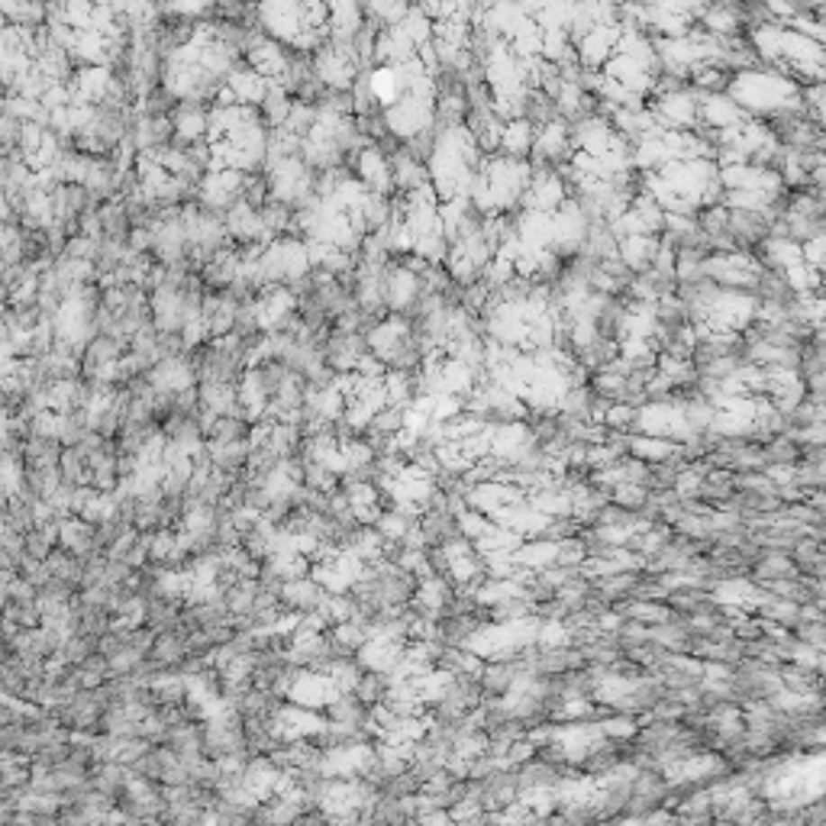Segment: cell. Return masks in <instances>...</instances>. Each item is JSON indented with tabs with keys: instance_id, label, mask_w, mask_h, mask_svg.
Segmentation results:
<instances>
[{
	"instance_id": "1",
	"label": "cell",
	"mask_w": 826,
	"mask_h": 826,
	"mask_svg": "<svg viewBox=\"0 0 826 826\" xmlns=\"http://www.w3.org/2000/svg\"><path fill=\"white\" fill-rule=\"evenodd\" d=\"M149 385H152L159 395H181L187 387H197V371H194L191 356L162 359V362L149 371Z\"/></svg>"
},
{
	"instance_id": "2",
	"label": "cell",
	"mask_w": 826,
	"mask_h": 826,
	"mask_svg": "<svg viewBox=\"0 0 826 826\" xmlns=\"http://www.w3.org/2000/svg\"><path fill=\"white\" fill-rule=\"evenodd\" d=\"M336 697L340 694H336V687L330 685L326 675H310V672L297 675V681H294L291 691H287V703L304 707V711H313V713H323L326 703H332Z\"/></svg>"
},
{
	"instance_id": "3",
	"label": "cell",
	"mask_w": 826,
	"mask_h": 826,
	"mask_svg": "<svg viewBox=\"0 0 826 826\" xmlns=\"http://www.w3.org/2000/svg\"><path fill=\"white\" fill-rule=\"evenodd\" d=\"M417 530H420V540H423V549H446L452 542L462 540L458 533V520H452L446 510H423L417 517Z\"/></svg>"
},
{
	"instance_id": "4",
	"label": "cell",
	"mask_w": 826,
	"mask_h": 826,
	"mask_svg": "<svg viewBox=\"0 0 826 826\" xmlns=\"http://www.w3.org/2000/svg\"><path fill=\"white\" fill-rule=\"evenodd\" d=\"M59 549L77 556L81 562H87L94 556H104L101 549H97V542H94V526L85 523L81 517H65L59 523Z\"/></svg>"
},
{
	"instance_id": "5",
	"label": "cell",
	"mask_w": 826,
	"mask_h": 826,
	"mask_svg": "<svg viewBox=\"0 0 826 826\" xmlns=\"http://www.w3.org/2000/svg\"><path fill=\"white\" fill-rule=\"evenodd\" d=\"M278 597H281V607H285L287 613H297V617H304V613L317 611L320 604H323L326 591L307 575V578H297V581H287V585H281Z\"/></svg>"
},
{
	"instance_id": "6",
	"label": "cell",
	"mask_w": 826,
	"mask_h": 826,
	"mask_svg": "<svg viewBox=\"0 0 826 826\" xmlns=\"http://www.w3.org/2000/svg\"><path fill=\"white\" fill-rule=\"evenodd\" d=\"M478 687H481V697L485 703H497L504 697H510L517 691V675L510 668L507 658H495V662H485L478 675Z\"/></svg>"
},
{
	"instance_id": "7",
	"label": "cell",
	"mask_w": 826,
	"mask_h": 826,
	"mask_svg": "<svg viewBox=\"0 0 826 826\" xmlns=\"http://www.w3.org/2000/svg\"><path fill=\"white\" fill-rule=\"evenodd\" d=\"M746 578H749L752 585H758V587H768V585H778V581L801 578V572H797L794 562H791L788 556H775V552H765V556L749 568V575H746Z\"/></svg>"
},
{
	"instance_id": "8",
	"label": "cell",
	"mask_w": 826,
	"mask_h": 826,
	"mask_svg": "<svg viewBox=\"0 0 826 826\" xmlns=\"http://www.w3.org/2000/svg\"><path fill=\"white\" fill-rule=\"evenodd\" d=\"M249 452H252V446H249V442H207L210 465H213V471L226 475V478H232V475L246 471Z\"/></svg>"
},
{
	"instance_id": "9",
	"label": "cell",
	"mask_w": 826,
	"mask_h": 826,
	"mask_svg": "<svg viewBox=\"0 0 826 826\" xmlns=\"http://www.w3.org/2000/svg\"><path fill=\"white\" fill-rule=\"evenodd\" d=\"M181 611H185V604L165 601V597H152V601H146V617H142V626L152 630L155 636L159 633H178L181 630Z\"/></svg>"
},
{
	"instance_id": "10",
	"label": "cell",
	"mask_w": 826,
	"mask_h": 826,
	"mask_svg": "<svg viewBox=\"0 0 826 826\" xmlns=\"http://www.w3.org/2000/svg\"><path fill=\"white\" fill-rule=\"evenodd\" d=\"M656 252H658V236H630V240L617 242V255L633 275H642V271L652 268Z\"/></svg>"
},
{
	"instance_id": "11",
	"label": "cell",
	"mask_w": 826,
	"mask_h": 826,
	"mask_svg": "<svg viewBox=\"0 0 826 826\" xmlns=\"http://www.w3.org/2000/svg\"><path fill=\"white\" fill-rule=\"evenodd\" d=\"M523 123H530L533 130H546V126L558 123V107L556 101L549 97L540 87H526L523 97Z\"/></svg>"
},
{
	"instance_id": "12",
	"label": "cell",
	"mask_w": 826,
	"mask_h": 826,
	"mask_svg": "<svg viewBox=\"0 0 826 826\" xmlns=\"http://www.w3.org/2000/svg\"><path fill=\"white\" fill-rule=\"evenodd\" d=\"M187 658V646H185V633H159L152 642V652H149V662L155 668H178Z\"/></svg>"
},
{
	"instance_id": "13",
	"label": "cell",
	"mask_w": 826,
	"mask_h": 826,
	"mask_svg": "<svg viewBox=\"0 0 826 826\" xmlns=\"http://www.w3.org/2000/svg\"><path fill=\"white\" fill-rule=\"evenodd\" d=\"M581 252H585L587 259H595L597 265H601L604 259L617 255V236H613V226L607 223V220H595V223H587Z\"/></svg>"
},
{
	"instance_id": "14",
	"label": "cell",
	"mask_w": 826,
	"mask_h": 826,
	"mask_svg": "<svg viewBox=\"0 0 826 826\" xmlns=\"http://www.w3.org/2000/svg\"><path fill=\"white\" fill-rule=\"evenodd\" d=\"M775 672H778L781 691H788V694H820V687H823V675L807 672L801 665L785 662V665H778Z\"/></svg>"
},
{
	"instance_id": "15",
	"label": "cell",
	"mask_w": 826,
	"mask_h": 826,
	"mask_svg": "<svg viewBox=\"0 0 826 826\" xmlns=\"http://www.w3.org/2000/svg\"><path fill=\"white\" fill-rule=\"evenodd\" d=\"M533 140H536L533 126L523 123V120H517V123L504 126L501 149H497V152H501L504 159H517V162H526V155H530V149H533Z\"/></svg>"
},
{
	"instance_id": "16",
	"label": "cell",
	"mask_w": 826,
	"mask_h": 826,
	"mask_svg": "<svg viewBox=\"0 0 826 826\" xmlns=\"http://www.w3.org/2000/svg\"><path fill=\"white\" fill-rule=\"evenodd\" d=\"M149 691H152V697H155L159 707H162V703H185L187 701V678L178 672H171V668H162V672H155Z\"/></svg>"
},
{
	"instance_id": "17",
	"label": "cell",
	"mask_w": 826,
	"mask_h": 826,
	"mask_svg": "<svg viewBox=\"0 0 826 826\" xmlns=\"http://www.w3.org/2000/svg\"><path fill=\"white\" fill-rule=\"evenodd\" d=\"M762 462L768 468H797L801 465V446L788 436H772L762 446Z\"/></svg>"
},
{
	"instance_id": "18",
	"label": "cell",
	"mask_w": 826,
	"mask_h": 826,
	"mask_svg": "<svg viewBox=\"0 0 826 826\" xmlns=\"http://www.w3.org/2000/svg\"><path fill=\"white\" fill-rule=\"evenodd\" d=\"M533 617V604L523 601V597H504V601L491 604L487 607V623L491 626H517L523 620Z\"/></svg>"
},
{
	"instance_id": "19",
	"label": "cell",
	"mask_w": 826,
	"mask_h": 826,
	"mask_svg": "<svg viewBox=\"0 0 826 826\" xmlns=\"http://www.w3.org/2000/svg\"><path fill=\"white\" fill-rule=\"evenodd\" d=\"M291 97H287L285 91H281L278 85H271L268 81V91H265V97H262V104H259V116H262V123L268 126V130H281L285 126V120H287V110H291Z\"/></svg>"
},
{
	"instance_id": "20",
	"label": "cell",
	"mask_w": 826,
	"mask_h": 826,
	"mask_svg": "<svg viewBox=\"0 0 826 826\" xmlns=\"http://www.w3.org/2000/svg\"><path fill=\"white\" fill-rule=\"evenodd\" d=\"M49 568V575L59 581H65V585H71L75 591H81V572H85V565H81V558L71 556V552H65V549L55 546L52 556L42 562Z\"/></svg>"
},
{
	"instance_id": "21",
	"label": "cell",
	"mask_w": 826,
	"mask_h": 826,
	"mask_svg": "<svg viewBox=\"0 0 826 826\" xmlns=\"http://www.w3.org/2000/svg\"><path fill=\"white\" fill-rule=\"evenodd\" d=\"M259 220H262L265 232H268L271 240H285V236H291L294 210L287 207V204H278L268 197V201L259 207Z\"/></svg>"
},
{
	"instance_id": "22",
	"label": "cell",
	"mask_w": 826,
	"mask_h": 826,
	"mask_svg": "<svg viewBox=\"0 0 826 826\" xmlns=\"http://www.w3.org/2000/svg\"><path fill=\"white\" fill-rule=\"evenodd\" d=\"M20 458H23L26 468H59L62 442L59 440H26L23 456Z\"/></svg>"
},
{
	"instance_id": "23",
	"label": "cell",
	"mask_w": 826,
	"mask_h": 826,
	"mask_svg": "<svg viewBox=\"0 0 826 826\" xmlns=\"http://www.w3.org/2000/svg\"><path fill=\"white\" fill-rule=\"evenodd\" d=\"M97 210H101V223H104V242L126 246V240H130V220H126L123 201H110Z\"/></svg>"
},
{
	"instance_id": "24",
	"label": "cell",
	"mask_w": 826,
	"mask_h": 826,
	"mask_svg": "<svg viewBox=\"0 0 826 826\" xmlns=\"http://www.w3.org/2000/svg\"><path fill=\"white\" fill-rule=\"evenodd\" d=\"M249 436H252V426L242 417H216L204 432L207 442H249Z\"/></svg>"
},
{
	"instance_id": "25",
	"label": "cell",
	"mask_w": 826,
	"mask_h": 826,
	"mask_svg": "<svg viewBox=\"0 0 826 826\" xmlns=\"http://www.w3.org/2000/svg\"><path fill=\"white\" fill-rule=\"evenodd\" d=\"M255 591H259V581H252V578H242V581H236L232 587H226V591H220V597H223L230 617H246V613H252Z\"/></svg>"
},
{
	"instance_id": "26",
	"label": "cell",
	"mask_w": 826,
	"mask_h": 826,
	"mask_svg": "<svg viewBox=\"0 0 826 826\" xmlns=\"http://www.w3.org/2000/svg\"><path fill=\"white\" fill-rule=\"evenodd\" d=\"M23 542H26V556L36 558V562H46L52 556V549L59 546V523L32 526L30 533L23 536Z\"/></svg>"
},
{
	"instance_id": "27",
	"label": "cell",
	"mask_w": 826,
	"mask_h": 826,
	"mask_svg": "<svg viewBox=\"0 0 826 826\" xmlns=\"http://www.w3.org/2000/svg\"><path fill=\"white\" fill-rule=\"evenodd\" d=\"M59 475H62V485L68 487H81L91 485V468H87V458L81 456V449H62V458H59Z\"/></svg>"
},
{
	"instance_id": "28",
	"label": "cell",
	"mask_w": 826,
	"mask_h": 826,
	"mask_svg": "<svg viewBox=\"0 0 826 826\" xmlns=\"http://www.w3.org/2000/svg\"><path fill=\"white\" fill-rule=\"evenodd\" d=\"M387 675L385 672H362L359 675V685H356V691H352V697H356L362 707H378L381 701H385V694H387Z\"/></svg>"
},
{
	"instance_id": "29",
	"label": "cell",
	"mask_w": 826,
	"mask_h": 826,
	"mask_svg": "<svg viewBox=\"0 0 826 826\" xmlns=\"http://www.w3.org/2000/svg\"><path fill=\"white\" fill-rule=\"evenodd\" d=\"M368 85H371V94H375V101H378L381 110H387L391 104L397 101V77H395V68H391V65H375V68L368 71Z\"/></svg>"
},
{
	"instance_id": "30",
	"label": "cell",
	"mask_w": 826,
	"mask_h": 826,
	"mask_svg": "<svg viewBox=\"0 0 826 826\" xmlns=\"http://www.w3.org/2000/svg\"><path fill=\"white\" fill-rule=\"evenodd\" d=\"M456 587H452V581H442V578H420L417 581V595H413V601L420 604V607H426V611L440 613V607L449 601V595H452Z\"/></svg>"
},
{
	"instance_id": "31",
	"label": "cell",
	"mask_w": 826,
	"mask_h": 826,
	"mask_svg": "<svg viewBox=\"0 0 826 826\" xmlns=\"http://www.w3.org/2000/svg\"><path fill=\"white\" fill-rule=\"evenodd\" d=\"M326 636H330L336 646L342 649V652H349V656H359L362 652V646L368 642V630L359 623H352V620H346V623H336L326 630Z\"/></svg>"
},
{
	"instance_id": "32",
	"label": "cell",
	"mask_w": 826,
	"mask_h": 826,
	"mask_svg": "<svg viewBox=\"0 0 826 826\" xmlns=\"http://www.w3.org/2000/svg\"><path fill=\"white\" fill-rule=\"evenodd\" d=\"M313 126H317V107H313V104H304V101H294L281 130H287L291 136H297V140H307L310 132H313Z\"/></svg>"
},
{
	"instance_id": "33",
	"label": "cell",
	"mask_w": 826,
	"mask_h": 826,
	"mask_svg": "<svg viewBox=\"0 0 826 826\" xmlns=\"http://www.w3.org/2000/svg\"><path fill=\"white\" fill-rule=\"evenodd\" d=\"M636 423H640V407H630V404H611L601 420L607 432H630V436L636 432Z\"/></svg>"
},
{
	"instance_id": "34",
	"label": "cell",
	"mask_w": 826,
	"mask_h": 826,
	"mask_svg": "<svg viewBox=\"0 0 826 826\" xmlns=\"http://www.w3.org/2000/svg\"><path fill=\"white\" fill-rule=\"evenodd\" d=\"M87 423H85V410H68V413H59V442L62 449H71L87 436Z\"/></svg>"
},
{
	"instance_id": "35",
	"label": "cell",
	"mask_w": 826,
	"mask_h": 826,
	"mask_svg": "<svg viewBox=\"0 0 826 826\" xmlns=\"http://www.w3.org/2000/svg\"><path fill=\"white\" fill-rule=\"evenodd\" d=\"M791 485L801 487L803 495H811V491H823L826 465H797V468H791Z\"/></svg>"
},
{
	"instance_id": "36",
	"label": "cell",
	"mask_w": 826,
	"mask_h": 826,
	"mask_svg": "<svg viewBox=\"0 0 826 826\" xmlns=\"http://www.w3.org/2000/svg\"><path fill=\"white\" fill-rule=\"evenodd\" d=\"M240 201L249 204L252 210H259L265 201H268V178H265V171H255V175H246V178H242Z\"/></svg>"
},
{
	"instance_id": "37",
	"label": "cell",
	"mask_w": 826,
	"mask_h": 826,
	"mask_svg": "<svg viewBox=\"0 0 826 826\" xmlns=\"http://www.w3.org/2000/svg\"><path fill=\"white\" fill-rule=\"evenodd\" d=\"M646 501H649V491L642 485H617L611 491V504L630 510V513H640V510L646 507Z\"/></svg>"
},
{
	"instance_id": "38",
	"label": "cell",
	"mask_w": 826,
	"mask_h": 826,
	"mask_svg": "<svg viewBox=\"0 0 826 826\" xmlns=\"http://www.w3.org/2000/svg\"><path fill=\"white\" fill-rule=\"evenodd\" d=\"M491 526H495L491 523V517H485V513H478V510H468L465 517H458V533H462V540L468 542V546H475V542H478Z\"/></svg>"
},
{
	"instance_id": "39",
	"label": "cell",
	"mask_w": 826,
	"mask_h": 826,
	"mask_svg": "<svg viewBox=\"0 0 826 826\" xmlns=\"http://www.w3.org/2000/svg\"><path fill=\"white\" fill-rule=\"evenodd\" d=\"M26 426H30V440H59V413H52V410L32 413Z\"/></svg>"
},
{
	"instance_id": "40",
	"label": "cell",
	"mask_w": 826,
	"mask_h": 826,
	"mask_svg": "<svg viewBox=\"0 0 826 826\" xmlns=\"http://www.w3.org/2000/svg\"><path fill=\"white\" fill-rule=\"evenodd\" d=\"M791 633H794V640L801 642V646L817 649V652L826 649V623H797Z\"/></svg>"
},
{
	"instance_id": "41",
	"label": "cell",
	"mask_w": 826,
	"mask_h": 826,
	"mask_svg": "<svg viewBox=\"0 0 826 826\" xmlns=\"http://www.w3.org/2000/svg\"><path fill=\"white\" fill-rule=\"evenodd\" d=\"M152 749L146 740H140V736H130V740H120V752H116V765H123V768H132V765L140 762L146 752Z\"/></svg>"
},
{
	"instance_id": "42",
	"label": "cell",
	"mask_w": 826,
	"mask_h": 826,
	"mask_svg": "<svg viewBox=\"0 0 826 826\" xmlns=\"http://www.w3.org/2000/svg\"><path fill=\"white\" fill-rule=\"evenodd\" d=\"M556 565L558 568H581V565H585V549H581V542L578 540L558 542L556 546Z\"/></svg>"
},
{
	"instance_id": "43",
	"label": "cell",
	"mask_w": 826,
	"mask_h": 826,
	"mask_svg": "<svg viewBox=\"0 0 826 826\" xmlns=\"http://www.w3.org/2000/svg\"><path fill=\"white\" fill-rule=\"evenodd\" d=\"M797 823L801 826H826V801L813 797L803 807H797Z\"/></svg>"
},
{
	"instance_id": "44",
	"label": "cell",
	"mask_w": 826,
	"mask_h": 826,
	"mask_svg": "<svg viewBox=\"0 0 826 826\" xmlns=\"http://www.w3.org/2000/svg\"><path fill=\"white\" fill-rule=\"evenodd\" d=\"M230 520H232V526L240 530V536L252 533L255 526H262V513H259V510H252V507H236L230 513Z\"/></svg>"
},
{
	"instance_id": "45",
	"label": "cell",
	"mask_w": 826,
	"mask_h": 826,
	"mask_svg": "<svg viewBox=\"0 0 826 826\" xmlns=\"http://www.w3.org/2000/svg\"><path fill=\"white\" fill-rule=\"evenodd\" d=\"M287 826H332V820L323 807H307V811L297 813Z\"/></svg>"
},
{
	"instance_id": "46",
	"label": "cell",
	"mask_w": 826,
	"mask_h": 826,
	"mask_svg": "<svg viewBox=\"0 0 826 826\" xmlns=\"http://www.w3.org/2000/svg\"><path fill=\"white\" fill-rule=\"evenodd\" d=\"M7 601H14V604L36 601V587H32L30 581H23V578H14V585H10V591H7Z\"/></svg>"
}]
</instances>
